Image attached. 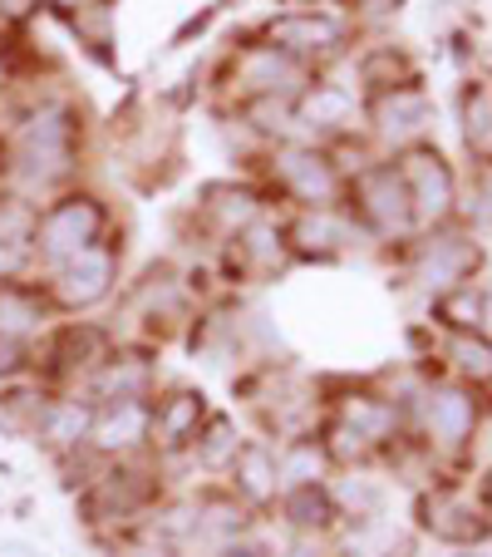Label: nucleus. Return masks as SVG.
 <instances>
[{"instance_id": "1", "label": "nucleus", "mask_w": 492, "mask_h": 557, "mask_svg": "<svg viewBox=\"0 0 492 557\" xmlns=\"http://www.w3.org/2000/svg\"><path fill=\"white\" fill-rule=\"evenodd\" d=\"M5 134V178L0 188L45 208L54 193L74 188L85 173V114L60 89H30L15 95Z\"/></svg>"}, {"instance_id": "2", "label": "nucleus", "mask_w": 492, "mask_h": 557, "mask_svg": "<svg viewBox=\"0 0 492 557\" xmlns=\"http://www.w3.org/2000/svg\"><path fill=\"white\" fill-rule=\"evenodd\" d=\"M262 163V193L266 198H281L286 212L301 208H340L345 202V173H340L336 153L325 144H311V138H281V144H266Z\"/></svg>"}, {"instance_id": "3", "label": "nucleus", "mask_w": 492, "mask_h": 557, "mask_svg": "<svg viewBox=\"0 0 492 557\" xmlns=\"http://www.w3.org/2000/svg\"><path fill=\"white\" fill-rule=\"evenodd\" d=\"M104 237H114V208H109V198L85 188V183H74V188L54 193V198L35 212V232H30L35 267H40V276H45L60 262L79 257L85 247L104 243Z\"/></svg>"}, {"instance_id": "4", "label": "nucleus", "mask_w": 492, "mask_h": 557, "mask_svg": "<svg viewBox=\"0 0 492 557\" xmlns=\"http://www.w3.org/2000/svg\"><path fill=\"white\" fill-rule=\"evenodd\" d=\"M311 85H315V70H305L301 60H291V54L276 50L262 35L231 45V54L222 60V74H217V95L227 104V114L241 104H256V99L295 104Z\"/></svg>"}, {"instance_id": "5", "label": "nucleus", "mask_w": 492, "mask_h": 557, "mask_svg": "<svg viewBox=\"0 0 492 557\" xmlns=\"http://www.w3.org/2000/svg\"><path fill=\"white\" fill-rule=\"evenodd\" d=\"M345 208H350V218L359 222V232L375 237V243H414V237H419L394 158H369L359 173H350Z\"/></svg>"}, {"instance_id": "6", "label": "nucleus", "mask_w": 492, "mask_h": 557, "mask_svg": "<svg viewBox=\"0 0 492 557\" xmlns=\"http://www.w3.org/2000/svg\"><path fill=\"white\" fill-rule=\"evenodd\" d=\"M45 292H50L54 311L70 321V315H89L99 306H109L118 292H124V243L118 237H104V243L85 247L79 257L60 262L54 272L40 276Z\"/></svg>"}, {"instance_id": "7", "label": "nucleus", "mask_w": 492, "mask_h": 557, "mask_svg": "<svg viewBox=\"0 0 492 557\" xmlns=\"http://www.w3.org/2000/svg\"><path fill=\"white\" fill-rule=\"evenodd\" d=\"M478 420H482V400L478 389L463 380H429L408 414V424L419 430V444L439 459H463L478 440Z\"/></svg>"}, {"instance_id": "8", "label": "nucleus", "mask_w": 492, "mask_h": 557, "mask_svg": "<svg viewBox=\"0 0 492 557\" xmlns=\"http://www.w3.org/2000/svg\"><path fill=\"white\" fill-rule=\"evenodd\" d=\"M359 114H365L369 148H375L379 158H394L414 144H429L433 99L419 79H414V85H394V89H375V95H365Z\"/></svg>"}, {"instance_id": "9", "label": "nucleus", "mask_w": 492, "mask_h": 557, "mask_svg": "<svg viewBox=\"0 0 492 557\" xmlns=\"http://www.w3.org/2000/svg\"><path fill=\"white\" fill-rule=\"evenodd\" d=\"M256 35L315 74H325L336 60L350 54V21L336 11H276Z\"/></svg>"}, {"instance_id": "10", "label": "nucleus", "mask_w": 492, "mask_h": 557, "mask_svg": "<svg viewBox=\"0 0 492 557\" xmlns=\"http://www.w3.org/2000/svg\"><path fill=\"white\" fill-rule=\"evenodd\" d=\"M394 169H399V178H404L408 208H414V227L419 232L449 227L453 212H458V178H453L449 158L433 144H414V148H404V153H394Z\"/></svg>"}, {"instance_id": "11", "label": "nucleus", "mask_w": 492, "mask_h": 557, "mask_svg": "<svg viewBox=\"0 0 492 557\" xmlns=\"http://www.w3.org/2000/svg\"><path fill=\"white\" fill-rule=\"evenodd\" d=\"M472 272H478V237L453 227V222L419 232L414 247H408V282L419 286L424 296H433V301L443 292H453V286L472 282Z\"/></svg>"}, {"instance_id": "12", "label": "nucleus", "mask_w": 492, "mask_h": 557, "mask_svg": "<svg viewBox=\"0 0 492 557\" xmlns=\"http://www.w3.org/2000/svg\"><path fill=\"white\" fill-rule=\"evenodd\" d=\"M212 405L198 385H157L148 400V454L153 459H173L188 454L198 430L207 424Z\"/></svg>"}, {"instance_id": "13", "label": "nucleus", "mask_w": 492, "mask_h": 557, "mask_svg": "<svg viewBox=\"0 0 492 557\" xmlns=\"http://www.w3.org/2000/svg\"><path fill=\"white\" fill-rule=\"evenodd\" d=\"M272 212V198L262 193V183L252 178H222V183H207L198 198V232L202 243H212L222 252V247L231 243V237H241V232L252 227L256 218H266Z\"/></svg>"}, {"instance_id": "14", "label": "nucleus", "mask_w": 492, "mask_h": 557, "mask_svg": "<svg viewBox=\"0 0 492 557\" xmlns=\"http://www.w3.org/2000/svg\"><path fill=\"white\" fill-rule=\"evenodd\" d=\"M286 243H291L295 262H340V257L355 252V243H365V232L340 202V208L286 212Z\"/></svg>"}, {"instance_id": "15", "label": "nucleus", "mask_w": 492, "mask_h": 557, "mask_svg": "<svg viewBox=\"0 0 492 557\" xmlns=\"http://www.w3.org/2000/svg\"><path fill=\"white\" fill-rule=\"evenodd\" d=\"M217 257L231 282H276V276L295 262L291 243H286V218H276V212L256 218L252 227L241 232V237H231Z\"/></svg>"}, {"instance_id": "16", "label": "nucleus", "mask_w": 492, "mask_h": 557, "mask_svg": "<svg viewBox=\"0 0 492 557\" xmlns=\"http://www.w3.org/2000/svg\"><path fill=\"white\" fill-rule=\"evenodd\" d=\"M419 523L443 543H482L488 537V508L472 498L468 484H433L419 494Z\"/></svg>"}, {"instance_id": "17", "label": "nucleus", "mask_w": 492, "mask_h": 557, "mask_svg": "<svg viewBox=\"0 0 492 557\" xmlns=\"http://www.w3.org/2000/svg\"><path fill=\"white\" fill-rule=\"evenodd\" d=\"M153 389H157L153 350L118 341V350L79 385V395H89L94 405H124V400H153Z\"/></svg>"}, {"instance_id": "18", "label": "nucleus", "mask_w": 492, "mask_h": 557, "mask_svg": "<svg viewBox=\"0 0 492 557\" xmlns=\"http://www.w3.org/2000/svg\"><path fill=\"white\" fill-rule=\"evenodd\" d=\"M64 315L54 311L40 276H35V282L0 286V341H15V346L35 350V346H45V336H50Z\"/></svg>"}, {"instance_id": "19", "label": "nucleus", "mask_w": 492, "mask_h": 557, "mask_svg": "<svg viewBox=\"0 0 492 557\" xmlns=\"http://www.w3.org/2000/svg\"><path fill=\"white\" fill-rule=\"evenodd\" d=\"M89 454H94V459H143L148 454V400L94 405Z\"/></svg>"}, {"instance_id": "20", "label": "nucleus", "mask_w": 492, "mask_h": 557, "mask_svg": "<svg viewBox=\"0 0 492 557\" xmlns=\"http://www.w3.org/2000/svg\"><path fill=\"white\" fill-rule=\"evenodd\" d=\"M89 424H94V400L79 395V389H54L35 440L60 463V459H74V454H89Z\"/></svg>"}, {"instance_id": "21", "label": "nucleus", "mask_w": 492, "mask_h": 557, "mask_svg": "<svg viewBox=\"0 0 492 557\" xmlns=\"http://www.w3.org/2000/svg\"><path fill=\"white\" fill-rule=\"evenodd\" d=\"M222 484L252 508V513H272L281 498V469H276V444L272 440H247V449L237 454V463L227 469Z\"/></svg>"}, {"instance_id": "22", "label": "nucleus", "mask_w": 492, "mask_h": 557, "mask_svg": "<svg viewBox=\"0 0 492 557\" xmlns=\"http://www.w3.org/2000/svg\"><path fill=\"white\" fill-rule=\"evenodd\" d=\"M276 523L286 528V533L295 537H330L345 518H340L336 508V494H330V484H301V488H281V498H276Z\"/></svg>"}, {"instance_id": "23", "label": "nucleus", "mask_w": 492, "mask_h": 557, "mask_svg": "<svg viewBox=\"0 0 492 557\" xmlns=\"http://www.w3.org/2000/svg\"><path fill=\"white\" fill-rule=\"evenodd\" d=\"M241 449H247V434L237 430V420L212 410L207 424L198 430V440H192L188 463H192V473H202V479H227V469L237 463Z\"/></svg>"}, {"instance_id": "24", "label": "nucleus", "mask_w": 492, "mask_h": 557, "mask_svg": "<svg viewBox=\"0 0 492 557\" xmlns=\"http://www.w3.org/2000/svg\"><path fill=\"white\" fill-rule=\"evenodd\" d=\"M443 366H449V380H463V385H472V389L492 385L488 331H449V336H443Z\"/></svg>"}, {"instance_id": "25", "label": "nucleus", "mask_w": 492, "mask_h": 557, "mask_svg": "<svg viewBox=\"0 0 492 557\" xmlns=\"http://www.w3.org/2000/svg\"><path fill=\"white\" fill-rule=\"evenodd\" d=\"M276 469H281V488H301V484H330V454H325L320 434H305V440H286L276 444Z\"/></svg>"}, {"instance_id": "26", "label": "nucleus", "mask_w": 492, "mask_h": 557, "mask_svg": "<svg viewBox=\"0 0 492 557\" xmlns=\"http://www.w3.org/2000/svg\"><path fill=\"white\" fill-rule=\"evenodd\" d=\"M433 315L443 331H488V292L478 282H463L433 301Z\"/></svg>"}, {"instance_id": "27", "label": "nucleus", "mask_w": 492, "mask_h": 557, "mask_svg": "<svg viewBox=\"0 0 492 557\" xmlns=\"http://www.w3.org/2000/svg\"><path fill=\"white\" fill-rule=\"evenodd\" d=\"M463 144L478 163H492V89L468 85L463 89Z\"/></svg>"}, {"instance_id": "28", "label": "nucleus", "mask_w": 492, "mask_h": 557, "mask_svg": "<svg viewBox=\"0 0 492 557\" xmlns=\"http://www.w3.org/2000/svg\"><path fill=\"white\" fill-rule=\"evenodd\" d=\"M109 553L114 557H182V547L173 543L163 528L148 518V523H138V528H128V533H118L114 543H109Z\"/></svg>"}, {"instance_id": "29", "label": "nucleus", "mask_w": 492, "mask_h": 557, "mask_svg": "<svg viewBox=\"0 0 492 557\" xmlns=\"http://www.w3.org/2000/svg\"><path fill=\"white\" fill-rule=\"evenodd\" d=\"M40 267H35V247L30 243H0V286L11 282H35Z\"/></svg>"}, {"instance_id": "30", "label": "nucleus", "mask_w": 492, "mask_h": 557, "mask_svg": "<svg viewBox=\"0 0 492 557\" xmlns=\"http://www.w3.org/2000/svg\"><path fill=\"white\" fill-rule=\"evenodd\" d=\"M35 375V350L15 346V341H0V385H15V380Z\"/></svg>"}, {"instance_id": "31", "label": "nucleus", "mask_w": 492, "mask_h": 557, "mask_svg": "<svg viewBox=\"0 0 492 557\" xmlns=\"http://www.w3.org/2000/svg\"><path fill=\"white\" fill-rule=\"evenodd\" d=\"M468 212H472V222H482V227H492V163H482V169H478V178H472Z\"/></svg>"}, {"instance_id": "32", "label": "nucleus", "mask_w": 492, "mask_h": 557, "mask_svg": "<svg viewBox=\"0 0 492 557\" xmlns=\"http://www.w3.org/2000/svg\"><path fill=\"white\" fill-rule=\"evenodd\" d=\"M15 79H21V74H15V64H11V50L0 45V124H5L15 109Z\"/></svg>"}, {"instance_id": "33", "label": "nucleus", "mask_w": 492, "mask_h": 557, "mask_svg": "<svg viewBox=\"0 0 492 557\" xmlns=\"http://www.w3.org/2000/svg\"><path fill=\"white\" fill-rule=\"evenodd\" d=\"M272 557H330V537H286V547L281 553H272Z\"/></svg>"}, {"instance_id": "34", "label": "nucleus", "mask_w": 492, "mask_h": 557, "mask_svg": "<svg viewBox=\"0 0 492 557\" xmlns=\"http://www.w3.org/2000/svg\"><path fill=\"white\" fill-rule=\"evenodd\" d=\"M212 557H272V547H262L252 533H247V537H231V543L212 547Z\"/></svg>"}, {"instance_id": "35", "label": "nucleus", "mask_w": 492, "mask_h": 557, "mask_svg": "<svg viewBox=\"0 0 492 557\" xmlns=\"http://www.w3.org/2000/svg\"><path fill=\"white\" fill-rule=\"evenodd\" d=\"M399 11V0H355V15H389Z\"/></svg>"}, {"instance_id": "36", "label": "nucleus", "mask_w": 492, "mask_h": 557, "mask_svg": "<svg viewBox=\"0 0 492 557\" xmlns=\"http://www.w3.org/2000/svg\"><path fill=\"white\" fill-rule=\"evenodd\" d=\"M40 5H54V11H64V15H74V11H85L89 0H40Z\"/></svg>"}, {"instance_id": "37", "label": "nucleus", "mask_w": 492, "mask_h": 557, "mask_svg": "<svg viewBox=\"0 0 492 557\" xmlns=\"http://www.w3.org/2000/svg\"><path fill=\"white\" fill-rule=\"evenodd\" d=\"M0 178H5V134H0Z\"/></svg>"}, {"instance_id": "38", "label": "nucleus", "mask_w": 492, "mask_h": 557, "mask_svg": "<svg viewBox=\"0 0 492 557\" xmlns=\"http://www.w3.org/2000/svg\"><path fill=\"white\" fill-rule=\"evenodd\" d=\"M99 5H104V0H99Z\"/></svg>"}]
</instances>
